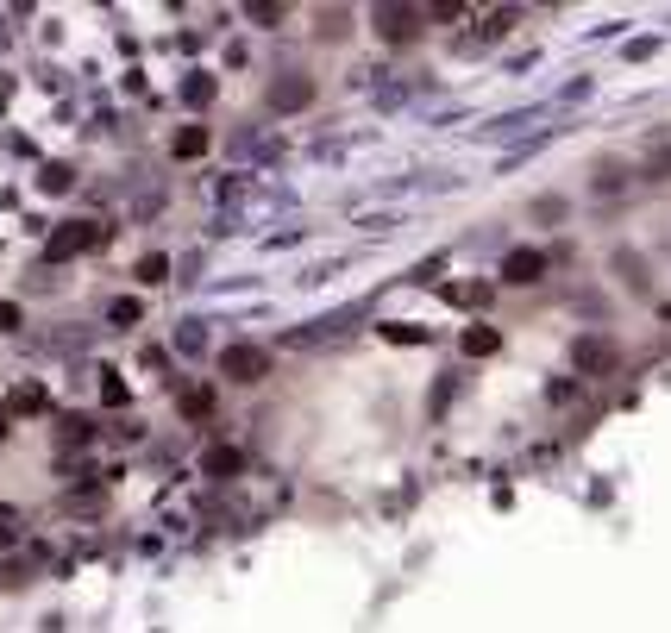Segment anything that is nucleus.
<instances>
[{"instance_id": "1", "label": "nucleus", "mask_w": 671, "mask_h": 633, "mask_svg": "<svg viewBox=\"0 0 671 633\" xmlns=\"http://www.w3.org/2000/svg\"><path fill=\"white\" fill-rule=\"evenodd\" d=\"M220 377L226 383H264L270 377V351L264 345H220Z\"/></svg>"}, {"instance_id": "2", "label": "nucleus", "mask_w": 671, "mask_h": 633, "mask_svg": "<svg viewBox=\"0 0 671 633\" xmlns=\"http://www.w3.org/2000/svg\"><path fill=\"white\" fill-rule=\"evenodd\" d=\"M571 358H577V370H584V377H603V370H615V339H603V333H584L571 345Z\"/></svg>"}, {"instance_id": "3", "label": "nucleus", "mask_w": 671, "mask_h": 633, "mask_svg": "<svg viewBox=\"0 0 671 633\" xmlns=\"http://www.w3.org/2000/svg\"><path fill=\"white\" fill-rule=\"evenodd\" d=\"M421 7H377V32L389 38V44H408L414 32H421Z\"/></svg>"}, {"instance_id": "4", "label": "nucleus", "mask_w": 671, "mask_h": 633, "mask_svg": "<svg viewBox=\"0 0 671 633\" xmlns=\"http://www.w3.org/2000/svg\"><path fill=\"white\" fill-rule=\"evenodd\" d=\"M540 276H546V251H508L502 257V283L527 289V283H540Z\"/></svg>"}, {"instance_id": "5", "label": "nucleus", "mask_w": 671, "mask_h": 633, "mask_svg": "<svg viewBox=\"0 0 671 633\" xmlns=\"http://www.w3.org/2000/svg\"><path fill=\"white\" fill-rule=\"evenodd\" d=\"M95 245V226H63V232H51V245H44V257H76V251H88Z\"/></svg>"}, {"instance_id": "6", "label": "nucleus", "mask_w": 671, "mask_h": 633, "mask_svg": "<svg viewBox=\"0 0 671 633\" xmlns=\"http://www.w3.org/2000/svg\"><path fill=\"white\" fill-rule=\"evenodd\" d=\"M308 101H314V82H308V76H289V82L270 88V107H283V113H289V107H308Z\"/></svg>"}, {"instance_id": "7", "label": "nucleus", "mask_w": 671, "mask_h": 633, "mask_svg": "<svg viewBox=\"0 0 671 633\" xmlns=\"http://www.w3.org/2000/svg\"><path fill=\"white\" fill-rule=\"evenodd\" d=\"M201 471H207V477H220V483H226V477H239V452H233V445H214V452L201 458Z\"/></svg>"}, {"instance_id": "8", "label": "nucleus", "mask_w": 671, "mask_h": 633, "mask_svg": "<svg viewBox=\"0 0 671 633\" xmlns=\"http://www.w3.org/2000/svg\"><path fill=\"white\" fill-rule=\"evenodd\" d=\"M201 151H207V126H182L170 138V157H201Z\"/></svg>"}, {"instance_id": "9", "label": "nucleus", "mask_w": 671, "mask_h": 633, "mask_svg": "<svg viewBox=\"0 0 671 633\" xmlns=\"http://www.w3.org/2000/svg\"><path fill=\"white\" fill-rule=\"evenodd\" d=\"M496 345H502V333H496V326H465V351H471V358H490Z\"/></svg>"}, {"instance_id": "10", "label": "nucleus", "mask_w": 671, "mask_h": 633, "mask_svg": "<svg viewBox=\"0 0 671 633\" xmlns=\"http://www.w3.org/2000/svg\"><path fill=\"white\" fill-rule=\"evenodd\" d=\"M138 283H170V257H164V251L138 257Z\"/></svg>"}, {"instance_id": "11", "label": "nucleus", "mask_w": 671, "mask_h": 633, "mask_svg": "<svg viewBox=\"0 0 671 633\" xmlns=\"http://www.w3.org/2000/svg\"><path fill=\"white\" fill-rule=\"evenodd\" d=\"M107 320H113V326H138V320H145V308H138V301H126V295H120V301H113V308H107Z\"/></svg>"}, {"instance_id": "12", "label": "nucleus", "mask_w": 671, "mask_h": 633, "mask_svg": "<svg viewBox=\"0 0 671 633\" xmlns=\"http://www.w3.org/2000/svg\"><path fill=\"white\" fill-rule=\"evenodd\" d=\"M19 320H26V314H19V301H0V333H19Z\"/></svg>"}]
</instances>
